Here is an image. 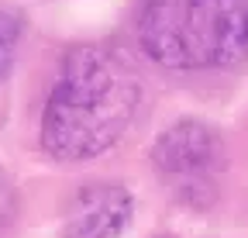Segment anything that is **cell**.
I'll use <instances>...</instances> for the list:
<instances>
[{"mask_svg": "<svg viewBox=\"0 0 248 238\" xmlns=\"http://www.w3.org/2000/svg\"><path fill=\"white\" fill-rule=\"evenodd\" d=\"M138 79L107 48L83 45L66 55L42 114V148L79 162L107 152L138 114Z\"/></svg>", "mask_w": 248, "mask_h": 238, "instance_id": "cell-1", "label": "cell"}, {"mask_svg": "<svg viewBox=\"0 0 248 238\" xmlns=\"http://www.w3.org/2000/svg\"><path fill=\"white\" fill-rule=\"evenodd\" d=\"M138 42L166 69L234 66L248 59V0H141Z\"/></svg>", "mask_w": 248, "mask_h": 238, "instance_id": "cell-2", "label": "cell"}, {"mask_svg": "<svg viewBox=\"0 0 248 238\" xmlns=\"http://www.w3.org/2000/svg\"><path fill=\"white\" fill-rule=\"evenodd\" d=\"M152 159L169 176H207L221 169L224 162V145L210 125L203 121H176L152 148Z\"/></svg>", "mask_w": 248, "mask_h": 238, "instance_id": "cell-3", "label": "cell"}, {"mask_svg": "<svg viewBox=\"0 0 248 238\" xmlns=\"http://www.w3.org/2000/svg\"><path fill=\"white\" fill-rule=\"evenodd\" d=\"M131 193L117 183H93L73 197L62 238H117L131 221Z\"/></svg>", "mask_w": 248, "mask_h": 238, "instance_id": "cell-4", "label": "cell"}, {"mask_svg": "<svg viewBox=\"0 0 248 238\" xmlns=\"http://www.w3.org/2000/svg\"><path fill=\"white\" fill-rule=\"evenodd\" d=\"M17 42H21V21L7 11H0V79H4L17 59Z\"/></svg>", "mask_w": 248, "mask_h": 238, "instance_id": "cell-5", "label": "cell"}]
</instances>
